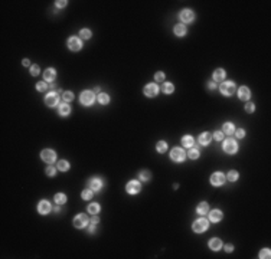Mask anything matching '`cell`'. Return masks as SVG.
Instances as JSON below:
<instances>
[{"label": "cell", "mask_w": 271, "mask_h": 259, "mask_svg": "<svg viewBox=\"0 0 271 259\" xmlns=\"http://www.w3.org/2000/svg\"><path fill=\"white\" fill-rule=\"evenodd\" d=\"M238 97H239V99L247 101V99L251 97V92H250V89H248L247 86H242V88H239V91H238Z\"/></svg>", "instance_id": "5bb4252c"}, {"label": "cell", "mask_w": 271, "mask_h": 259, "mask_svg": "<svg viewBox=\"0 0 271 259\" xmlns=\"http://www.w3.org/2000/svg\"><path fill=\"white\" fill-rule=\"evenodd\" d=\"M155 78H156L157 82H161V81L164 79V74H163V72H157V74L155 75Z\"/></svg>", "instance_id": "b9f144b4"}, {"label": "cell", "mask_w": 271, "mask_h": 259, "mask_svg": "<svg viewBox=\"0 0 271 259\" xmlns=\"http://www.w3.org/2000/svg\"><path fill=\"white\" fill-rule=\"evenodd\" d=\"M40 157H42V160L46 161V163H53L55 158H56V153L52 151V150H43V151L40 153Z\"/></svg>", "instance_id": "277c9868"}, {"label": "cell", "mask_w": 271, "mask_h": 259, "mask_svg": "<svg viewBox=\"0 0 271 259\" xmlns=\"http://www.w3.org/2000/svg\"><path fill=\"white\" fill-rule=\"evenodd\" d=\"M224 78H225V71L224 69H216L213 72V79L215 81H222Z\"/></svg>", "instance_id": "44dd1931"}, {"label": "cell", "mask_w": 271, "mask_h": 259, "mask_svg": "<svg viewBox=\"0 0 271 259\" xmlns=\"http://www.w3.org/2000/svg\"><path fill=\"white\" fill-rule=\"evenodd\" d=\"M45 104H46L48 107H55V105L58 104V95H56L55 92L48 94L46 98H45Z\"/></svg>", "instance_id": "ba28073f"}, {"label": "cell", "mask_w": 271, "mask_h": 259, "mask_svg": "<svg viewBox=\"0 0 271 259\" xmlns=\"http://www.w3.org/2000/svg\"><path fill=\"white\" fill-rule=\"evenodd\" d=\"M209 218H211V222H215V223L219 222L222 219V212L221 210H212Z\"/></svg>", "instance_id": "e0dca14e"}, {"label": "cell", "mask_w": 271, "mask_h": 259, "mask_svg": "<svg viewBox=\"0 0 271 259\" xmlns=\"http://www.w3.org/2000/svg\"><path fill=\"white\" fill-rule=\"evenodd\" d=\"M221 92L224 94V95H227V97H229V95H232L234 92H235V84L234 82H224L222 85H221Z\"/></svg>", "instance_id": "6da1fadb"}, {"label": "cell", "mask_w": 271, "mask_h": 259, "mask_svg": "<svg viewBox=\"0 0 271 259\" xmlns=\"http://www.w3.org/2000/svg\"><path fill=\"white\" fill-rule=\"evenodd\" d=\"M225 251H227V252H232L234 246H232V245H227V246H225Z\"/></svg>", "instance_id": "c3c4849f"}, {"label": "cell", "mask_w": 271, "mask_h": 259, "mask_svg": "<svg viewBox=\"0 0 271 259\" xmlns=\"http://www.w3.org/2000/svg\"><path fill=\"white\" fill-rule=\"evenodd\" d=\"M98 101H100V104H108V102H110V98H108L107 94H100V95H98Z\"/></svg>", "instance_id": "f546056e"}, {"label": "cell", "mask_w": 271, "mask_h": 259, "mask_svg": "<svg viewBox=\"0 0 271 259\" xmlns=\"http://www.w3.org/2000/svg\"><path fill=\"white\" fill-rule=\"evenodd\" d=\"M211 138H212V135H211L209 133H203V134H200V137H199V143H200L202 146H206V144L211 141Z\"/></svg>", "instance_id": "d6986e66"}, {"label": "cell", "mask_w": 271, "mask_h": 259, "mask_svg": "<svg viewBox=\"0 0 271 259\" xmlns=\"http://www.w3.org/2000/svg\"><path fill=\"white\" fill-rule=\"evenodd\" d=\"M68 46H69L71 50H79V49L82 48V43H81V40H79L78 37L72 36L69 40H68Z\"/></svg>", "instance_id": "9c48e42d"}, {"label": "cell", "mask_w": 271, "mask_h": 259, "mask_svg": "<svg viewBox=\"0 0 271 259\" xmlns=\"http://www.w3.org/2000/svg\"><path fill=\"white\" fill-rule=\"evenodd\" d=\"M270 255H271L270 249H264V251H261V252H260V258L268 259V258H270Z\"/></svg>", "instance_id": "74e56055"}, {"label": "cell", "mask_w": 271, "mask_h": 259, "mask_svg": "<svg viewBox=\"0 0 271 259\" xmlns=\"http://www.w3.org/2000/svg\"><path fill=\"white\" fill-rule=\"evenodd\" d=\"M30 74L33 75V76L39 74V66L38 65H32V66H30Z\"/></svg>", "instance_id": "ab89813d"}, {"label": "cell", "mask_w": 271, "mask_h": 259, "mask_svg": "<svg viewBox=\"0 0 271 259\" xmlns=\"http://www.w3.org/2000/svg\"><path fill=\"white\" fill-rule=\"evenodd\" d=\"M222 137H224V134H222V133H215V134H213V138H215V140H218V141H221V140H222Z\"/></svg>", "instance_id": "f6af8a7d"}, {"label": "cell", "mask_w": 271, "mask_h": 259, "mask_svg": "<svg viewBox=\"0 0 271 259\" xmlns=\"http://www.w3.org/2000/svg\"><path fill=\"white\" fill-rule=\"evenodd\" d=\"M175 33H176L177 36H183V35L186 33V26H183V25L175 26Z\"/></svg>", "instance_id": "7402d4cb"}, {"label": "cell", "mask_w": 271, "mask_h": 259, "mask_svg": "<svg viewBox=\"0 0 271 259\" xmlns=\"http://www.w3.org/2000/svg\"><path fill=\"white\" fill-rule=\"evenodd\" d=\"M98 222H100V219H98V216H94V218L91 219V223H92V224H97V223H98Z\"/></svg>", "instance_id": "7dc6e473"}, {"label": "cell", "mask_w": 271, "mask_h": 259, "mask_svg": "<svg viewBox=\"0 0 271 259\" xmlns=\"http://www.w3.org/2000/svg\"><path fill=\"white\" fill-rule=\"evenodd\" d=\"M161 89H163V92H164V94H172L175 88H173V85L169 82V84H163V88H161Z\"/></svg>", "instance_id": "f1b7e54d"}, {"label": "cell", "mask_w": 271, "mask_h": 259, "mask_svg": "<svg viewBox=\"0 0 271 259\" xmlns=\"http://www.w3.org/2000/svg\"><path fill=\"white\" fill-rule=\"evenodd\" d=\"M87 222H88L87 215H78L77 218L74 219V226L75 227H84L87 224Z\"/></svg>", "instance_id": "30bf717a"}, {"label": "cell", "mask_w": 271, "mask_h": 259, "mask_svg": "<svg viewBox=\"0 0 271 259\" xmlns=\"http://www.w3.org/2000/svg\"><path fill=\"white\" fill-rule=\"evenodd\" d=\"M58 169H59L61 171H67V170L69 169V163L65 161V160H61V161L58 163Z\"/></svg>", "instance_id": "d4e9b609"}, {"label": "cell", "mask_w": 271, "mask_h": 259, "mask_svg": "<svg viewBox=\"0 0 271 259\" xmlns=\"http://www.w3.org/2000/svg\"><path fill=\"white\" fill-rule=\"evenodd\" d=\"M67 3H68V1H64V0H62V1H58V6H59V7H64V6H67Z\"/></svg>", "instance_id": "681fc988"}, {"label": "cell", "mask_w": 271, "mask_h": 259, "mask_svg": "<svg viewBox=\"0 0 271 259\" xmlns=\"http://www.w3.org/2000/svg\"><path fill=\"white\" fill-rule=\"evenodd\" d=\"M69 111H71V108H69L68 104H62V105L59 107V114H61V115H68Z\"/></svg>", "instance_id": "4316f807"}, {"label": "cell", "mask_w": 271, "mask_h": 259, "mask_svg": "<svg viewBox=\"0 0 271 259\" xmlns=\"http://www.w3.org/2000/svg\"><path fill=\"white\" fill-rule=\"evenodd\" d=\"M208 209H209V206H208V203H200L199 206H198V213L199 215H206L208 213Z\"/></svg>", "instance_id": "603a6c76"}, {"label": "cell", "mask_w": 271, "mask_h": 259, "mask_svg": "<svg viewBox=\"0 0 271 259\" xmlns=\"http://www.w3.org/2000/svg\"><path fill=\"white\" fill-rule=\"evenodd\" d=\"M170 157L175 161H183L185 157H186V154H185V151L182 148H173L172 153H170Z\"/></svg>", "instance_id": "5b68a950"}, {"label": "cell", "mask_w": 271, "mask_h": 259, "mask_svg": "<svg viewBox=\"0 0 271 259\" xmlns=\"http://www.w3.org/2000/svg\"><path fill=\"white\" fill-rule=\"evenodd\" d=\"M79 36L82 37V39H89V37H91V32H89L88 29H82L81 33H79Z\"/></svg>", "instance_id": "d6a6232c"}, {"label": "cell", "mask_w": 271, "mask_h": 259, "mask_svg": "<svg viewBox=\"0 0 271 259\" xmlns=\"http://www.w3.org/2000/svg\"><path fill=\"white\" fill-rule=\"evenodd\" d=\"M140 179L141 180H149L150 179V173L149 171H141L140 173Z\"/></svg>", "instance_id": "f35d334b"}, {"label": "cell", "mask_w": 271, "mask_h": 259, "mask_svg": "<svg viewBox=\"0 0 271 259\" xmlns=\"http://www.w3.org/2000/svg\"><path fill=\"white\" fill-rule=\"evenodd\" d=\"M182 143H183V146H186V147H192V146H193V138H192L191 135H185L183 140H182Z\"/></svg>", "instance_id": "cb8c5ba5"}, {"label": "cell", "mask_w": 271, "mask_h": 259, "mask_svg": "<svg viewBox=\"0 0 271 259\" xmlns=\"http://www.w3.org/2000/svg\"><path fill=\"white\" fill-rule=\"evenodd\" d=\"M39 213H42V215H45V213H48L49 210H51V204H49V202H46V200H43V202H40L39 203V207H38Z\"/></svg>", "instance_id": "9a60e30c"}, {"label": "cell", "mask_w": 271, "mask_h": 259, "mask_svg": "<svg viewBox=\"0 0 271 259\" xmlns=\"http://www.w3.org/2000/svg\"><path fill=\"white\" fill-rule=\"evenodd\" d=\"M94 230H95V227H94V224H92V226H89V229H88V232H89V233H92Z\"/></svg>", "instance_id": "816d5d0a"}, {"label": "cell", "mask_w": 271, "mask_h": 259, "mask_svg": "<svg viewBox=\"0 0 271 259\" xmlns=\"http://www.w3.org/2000/svg\"><path fill=\"white\" fill-rule=\"evenodd\" d=\"M208 220L206 219H198L196 222L193 223V230L196 232V233H202V232H205L206 229H208Z\"/></svg>", "instance_id": "7a4b0ae2"}, {"label": "cell", "mask_w": 271, "mask_h": 259, "mask_svg": "<svg viewBox=\"0 0 271 259\" xmlns=\"http://www.w3.org/2000/svg\"><path fill=\"white\" fill-rule=\"evenodd\" d=\"M224 182H225V176L222 174V173H213L212 174V177H211V183L213 186H221L224 184Z\"/></svg>", "instance_id": "52a82bcc"}, {"label": "cell", "mask_w": 271, "mask_h": 259, "mask_svg": "<svg viewBox=\"0 0 271 259\" xmlns=\"http://www.w3.org/2000/svg\"><path fill=\"white\" fill-rule=\"evenodd\" d=\"M236 148H238V146H236V141H235V140H232V138H228V140L224 143V150H225L228 154H234V153L236 151Z\"/></svg>", "instance_id": "8992f818"}, {"label": "cell", "mask_w": 271, "mask_h": 259, "mask_svg": "<svg viewBox=\"0 0 271 259\" xmlns=\"http://www.w3.org/2000/svg\"><path fill=\"white\" fill-rule=\"evenodd\" d=\"M195 17L193 12L192 10H189V9H186V10H182L180 12V19L183 20V22H192Z\"/></svg>", "instance_id": "7c38bea8"}, {"label": "cell", "mask_w": 271, "mask_h": 259, "mask_svg": "<svg viewBox=\"0 0 271 259\" xmlns=\"http://www.w3.org/2000/svg\"><path fill=\"white\" fill-rule=\"evenodd\" d=\"M101 186H103V182H101L100 179H92V180L89 182V187H91L92 190H100Z\"/></svg>", "instance_id": "ffe728a7"}, {"label": "cell", "mask_w": 271, "mask_h": 259, "mask_svg": "<svg viewBox=\"0 0 271 259\" xmlns=\"http://www.w3.org/2000/svg\"><path fill=\"white\" fill-rule=\"evenodd\" d=\"M238 179V173L235 171V170H231L229 173H228V180H231V182H235Z\"/></svg>", "instance_id": "e575fe53"}, {"label": "cell", "mask_w": 271, "mask_h": 259, "mask_svg": "<svg viewBox=\"0 0 271 259\" xmlns=\"http://www.w3.org/2000/svg\"><path fill=\"white\" fill-rule=\"evenodd\" d=\"M62 97H64V99H65V101H72V99H74V94H72V92H69V91L64 92V95H62Z\"/></svg>", "instance_id": "8d00e7d4"}, {"label": "cell", "mask_w": 271, "mask_h": 259, "mask_svg": "<svg viewBox=\"0 0 271 259\" xmlns=\"http://www.w3.org/2000/svg\"><path fill=\"white\" fill-rule=\"evenodd\" d=\"M46 174L51 176V177L55 176V169H53V167H48V169H46Z\"/></svg>", "instance_id": "7bdbcfd3"}, {"label": "cell", "mask_w": 271, "mask_h": 259, "mask_svg": "<svg viewBox=\"0 0 271 259\" xmlns=\"http://www.w3.org/2000/svg\"><path fill=\"white\" fill-rule=\"evenodd\" d=\"M209 88H211V89H213V88H215V84H213V82H211V84H209Z\"/></svg>", "instance_id": "f5cc1de1"}, {"label": "cell", "mask_w": 271, "mask_h": 259, "mask_svg": "<svg viewBox=\"0 0 271 259\" xmlns=\"http://www.w3.org/2000/svg\"><path fill=\"white\" fill-rule=\"evenodd\" d=\"M23 65H25V66H29V65H30V64H29V59H23Z\"/></svg>", "instance_id": "f907efd6"}, {"label": "cell", "mask_w": 271, "mask_h": 259, "mask_svg": "<svg viewBox=\"0 0 271 259\" xmlns=\"http://www.w3.org/2000/svg\"><path fill=\"white\" fill-rule=\"evenodd\" d=\"M88 212H89V213H92V215H97V213L100 212V206H98L97 203H92V204H89V206H88Z\"/></svg>", "instance_id": "83f0119b"}, {"label": "cell", "mask_w": 271, "mask_h": 259, "mask_svg": "<svg viewBox=\"0 0 271 259\" xmlns=\"http://www.w3.org/2000/svg\"><path fill=\"white\" fill-rule=\"evenodd\" d=\"M92 197V191L88 189V190H84L82 191V199H85V200H89Z\"/></svg>", "instance_id": "d590c367"}, {"label": "cell", "mask_w": 271, "mask_h": 259, "mask_svg": "<svg viewBox=\"0 0 271 259\" xmlns=\"http://www.w3.org/2000/svg\"><path fill=\"white\" fill-rule=\"evenodd\" d=\"M254 108H255L254 104H247V105H245V111L247 112H252L254 111Z\"/></svg>", "instance_id": "ee69618b"}, {"label": "cell", "mask_w": 271, "mask_h": 259, "mask_svg": "<svg viewBox=\"0 0 271 259\" xmlns=\"http://www.w3.org/2000/svg\"><path fill=\"white\" fill-rule=\"evenodd\" d=\"M55 202L59 203V204H62V203L67 202V196L64 193H58V194H55Z\"/></svg>", "instance_id": "484cf974"}, {"label": "cell", "mask_w": 271, "mask_h": 259, "mask_svg": "<svg viewBox=\"0 0 271 259\" xmlns=\"http://www.w3.org/2000/svg\"><path fill=\"white\" fill-rule=\"evenodd\" d=\"M188 155H189V158H192V160H193V158H198V157H199V151H198L196 148H192V150L188 153Z\"/></svg>", "instance_id": "836d02e7"}, {"label": "cell", "mask_w": 271, "mask_h": 259, "mask_svg": "<svg viewBox=\"0 0 271 259\" xmlns=\"http://www.w3.org/2000/svg\"><path fill=\"white\" fill-rule=\"evenodd\" d=\"M55 75H56V72H55V69L49 68V69H46V71L43 72V78H45V81L51 82V81H53V79H55Z\"/></svg>", "instance_id": "2e32d148"}, {"label": "cell", "mask_w": 271, "mask_h": 259, "mask_svg": "<svg viewBox=\"0 0 271 259\" xmlns=\"http://www.w3.org/2000/svg\"><path fill=\"white\" fill-rule=\"evenodd\" d=\"M224 133H227V134H232L234 133V125L231 124V122L224 124Z\"/></svg>", "instance_id": "1f68e13d"}, {"label": "cell", "mask_w": 271, "mask_h": 259, "mask_svg": "<svg viewBox=\"0 0 271 259\" xmlns=\"http://www.w3.org/2000/svg\"><path fill=\"white\" fill-rule=\"evenodd\" d=\"M94 99H95V97H94V94L91 91H84L81 94V102L84 105H91L94 102Z\"/></svg>", "instance_id": "3957f363"}, {"label": "cell", "mask_w": 271, "mask_h": 259, "mask_svg": "<svg viewBox=\"0 0 271 259\" xmlns=\"http://www.w3.org/2000/svg\"><path fill=\"white\" fill-rule=\"evenodd\" d=\"M157 91H159V88H157L156 84H149V85L144 88V94H146L147 97H155V95H157Z\"/></svg>", "instance_id": "4fadbf2b"}, {"label": "cell", "mask_w": 271, "mask_h": 259, "mask_svg": "<svg viewBox=\"0 0 271 259\" xmlns=\"http://www.w3.org/2000/svg\"><path fill=\"white\" fill-rule=\"evenodd\" d=\"M235 135H236L238 138H242V137L245 135V133H244V130H238V131L235 133Z\"/></svg>", "instance_id": "bcb514c9"}, {"label": "cell", "mask_w": 271, "mask_h": 259, "mask_svg": "<svg viewBox=\"0 0 271 259\" xmlns=\"http://www.w3.org/2000/svg\"><path fill=\"white\" fill-rule=\"evenodd\" d=\"M36 89H38V91H45V89H46V84H43V81H42V82H38V84H36Z\"/></svg>", "instance_id": "60d3db41"}, {"label": "cell", "mask_w": 271, "mask_h": 259, "mask_svg": "<svg viewBox=\"0 0 271 259\" xmlns=\"http://www.w3.org/2000/svg\"><path fill=\"white\" fill-rule=\"evenodd\" d=\"M140 189H141V186H140V183H139V182H136V180H133V182H130V183L127 184V191H128V193H131V194L139 193V191H140Z\"/></svg>", "instance_id": "8fae6325"}, {"label": "cell", "mask_w": 271, "mask_h": 259, "mask_svg": "<svg viewBox=\"0 0 271 259\" xmlns=\"http://www.w3.org/2000/svg\"><path fill=\"white\" fill-rule=\"evenodd\" d=\"M156 148H157V151H159V153H164V151L167 150V144H166L164 141H159V143H157V147H156Z\"/></svg>", "instance_id": "4dcf8cb0"}, {"label": "cell", "mask_w": 271, "mask_h": 259, "mask_svg": "<svg viewBox=\"0 0 271 259\" xmlns=\"http://www.w3.org/2000/svg\"><path fill=\"white\" fill-rule=\"evenodd\" d=\"M209 246H211V249H213V251H218L221 246H222V242H221V239H218V238H213V239H211V242H209Z\"/></svg>", "instance_id": "ac0fdd59"}]
</instances>
